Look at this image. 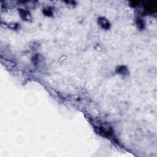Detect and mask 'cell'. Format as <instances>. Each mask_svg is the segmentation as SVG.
I'll return each instance as SVG.
<instances>
[{"mask_svg":"<svg viewBox=\"0 0 157 157\" xmlns=\"http://www.w3.org/2000/svg\"><path fill=\"white\" fill-rule=\"evenodd\" d=\"M99 24L104 28L108 29L109 28V22L106 19H105L104 18H99Z\"/></svg>","mask_w":157,"mask_h":157,"instance_id":"obj_1","label":"cell"}]
</instances>
